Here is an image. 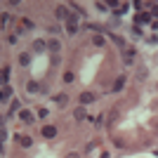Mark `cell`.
<instances>
[{"mask_svg":"<svg viewBox=\"0 0 158 158\" xmlns=\"http://www.w3.org/2000/svg\"><path fill=\"white\" fill-rule=\"evenodd\" d=\"M66 31L69 33L78 31V17H76V14H69V19H66Z\"/></svg>","mask_w":158,"mask_h":158,"instance_id":"6da1fadb","label":"cell"},{"mask_svg":"<svg viewBox=\"0 0 158 158\" xmlns=\"http://www.w3.org/2000/svg\"><path fill=\"white\" fill-rule=\"evenodd\" d=\"M54 135H57V127H54V125H45V127H43V137H45V139H52Z\"/></svg>","mask_w":158,"mask_h":158,"instance_id":"7a4b0ae2","label":"cell"},{"mask_svg":"<svg viewBox=\"0 0 158 158\" xmlns=\"http://www.w3.org/2000/svg\"><path fill=\"white\" fill-rule=\"evenodd\" d=\"M132 59H135V50H132V47H125V54H123V61H125V64H132Z\"/></svg>","mask_w":158,"mask_h":158,"instance_id":"3957f363","label":"cell"},{"mask_svg":"<svg viewBox=\"0 0 158 158\" xmlns=\"http://www.w3.org/2000/svg\"><path fill=\"white\" fill-rule=\"evenodd\" d=\"M19 118L24 120V123H28V125H31V123H33V113L24 109V111H19Z\"/></svg>","mask_w":158,"mask_h":158,"instance_id":"277c9868","label":"cell"},{"mask_svg":"<svg viewBox=\"0 0 158 158\" xmlns=\"http://www.w3.org/2000/svg\"><path fill=\"white\" fill-rule=\"evenodd\" d=\"M47 50L57 54V52H59V50H61V43H59V40H50V43H47Z\"/></svg>","mask_w":158,"mask_h":158,"instance_id":"5b68a950","label":"cell"},{"mask_svg":"<svg viewBox=\"0 0 158 158\" xmlns=\"http://www.w3.org/2000/svg\"><path fill=\"white\" fill-rule=\"evenodd\" d=\"M69 14H71V12H69V10H66L64 5H59V7H57V19H69Z\"/></svg>","mask_w":158,"mask_h":158,"instance_id":"8992f818","label":"cell"},{"mask_svg":"<svg viewBox=\"0 0 158 158\" xmlns=\"http://www.w3.org/2000/svg\"><path fill=\"white\" fill-rule=\"evenodd\" d=\"M85 116H87V113H85V106H78L76 113H73V118H76V120H85Z\"/></svg>","mask_w":158,"mask_h":158,"instance_id":"52a82bcc","label":"cell"},{"mask_svg":"<svg viewBox=\"0 0 158 158\" xmlns=\"http://www.w3.org/2000/svg\"><path fill=\"white\" fill-rule=\"evenodd\" d=\"M90 102H94L92 92H83V94H80V104H90Z\"/></svg>","mask_w":158,"mask_h":158,"instance_id":"ba28073f","label":"cell"},{"mask_svg":"<svg viewBox=\"0 0 158 158\" xmlns=\"http://www.w3.org/2000/svg\"><path fill=\"white\" fill-rule=\"evenodd\" d=\"M146 21H151V14L149 12H139L137 14V24H146Z\"/></svg>","mask_w":158,"mask_h":158,"instance_id":"9c48e42d","label":"cell"},{"mask_svg":"<svg viewBox=\"0 0 158 158\" xmlns=\"http://www.w3.org/2000/svg\"><path fill=\"white\" fill-rule=\"evenodd\" d=\"M19 64H21V66H28V64H31V57H28L26 52H21V54H19Z\"/></svg>","mask_w":158,"mask_h":158,"instance_id":"30bf717a","label":"cell"},{"mask_svg":"<svg viewBox=\"0 0 158 158\" xmlns=\"http://www.w3.org/2000/svg\"><path fill=\"white\" fill-rule=\"evenodd\" d=\"M10 94H12V87H10V85H2V102H7Z\"/></svg>","mask_w":158,"mask_h":158,"instance_id":"8fae6325","label":"cell"},{"mask_svg":"<svg viewBox=\"0 0 158 158\" xmlns=\"http://www.w3.org/2000/svg\"><path fill=\"white\" fill-rule=\"evenodd\" d=\"M45 43H43V40H35V43H33V50H35V52H43V50H45Z\"/></svg>","mask_w":158,"mask_h":158,"instance_id":"7c38bea8","label":"cell"},{"mask_svg":"<svg viewBox=\"0 0 158 158\" xmlns=\"http://www.w3.org/2000/svg\"><path fill=\"white\" fill-rule=\"evenodd\" d=\"M123 85H125V78L120 76V78L116 80V85H113V92H118V90H120V87H123Z\"/></svg>","mask_w":158,"mask_h":158,"instance_id":"4fadbf2b","label":"cell"},{"mask_svg":"<svg viewBox=\"0 0 158 158\" xmlns=\"http://www.w3.org/2000/svg\"><path fill=\"white\" fill-rule=\"evenodd\" d=\"M7 80H10V66H2V83L7 85Z\"/></svg>","mask_w":158,"mask_h":158,"instance_id":"5bb4252c","label":"cell"},{"mask_svg":"<svg viewBox=\"0 0 158 158\" xmlns=\"http://www.w3.org/2000/svg\"><path fill=\"white\" fill-rule=\"evenodd\" d=\"M54 102H57V104H66V102H69V97H66V94H57V97H54Z\"/></svg>","mask_w":158,"mask_h":158,"instance_id":"9a60e30c","label":"cell"},{"mask_svg":"<svg viewBox=\"0 0 158 158\" xmlns=\"http://www.w3.org/2000/svg\"><path fill=\"white\" fill-rule=\"evenodd\" d=\"M92 43H94L97 47H104V38H102V35H94V38H92Z\"/></svg>","mask_w":158,"mask_h":158,"instance_id":"2e32d148","label":"cell"},{"mask_svg":"<svg viewBox=\"0 0 158 158\" xmlns=\"http://www.w3.org/2000/svg\"><path fill=\"white\" fill-rule=\"evenodd\" d=\"M19 142H21V146H26V149H28V146L33 144V139H31V137H21Z\"/></svg>","mask_w":158,"mask_h":158,"instance_id":"e0dca14e","label":"cell"},{"mask_svg":"<svg viewBox=\"0 0 158 158\" xmlns=\"http://www.w3.org/2000/svg\"><path fill=\"white\" fill-rule=\"evenodd\" d=\"M26 90H28V92H38L40 87H38V83H28V85H26Z\"/></svg>","mask_w":158,"mask_h":158,"instance_id":"ac0fdd59","label":"cell"},{"mask_svg":"<svg viewBox=\"0 0 158 158\" xmlns=\"http://www.w3.org/2000/svg\"><path fill=\"white\" fill-rule=\"evenodd\" d=\"M71 80H73V73L66 71V73H64V83H71Z\"/></svg>","mask_w":158,"mask_h":158,"instance_id":"d6986e66","label":"cell"},{"mask_svg":"<svg viewBox=\"0 0 158 158\" xmlns=\"http://www.w3.org/2000/svg\"><path fill=\"white\" fill-rule=\"evenodd\" d=\"M19 109V102H12V106H10V116H12V111H17Z\"/></svg>","mask_w":158,"mask_h":158,"instance_id":"ffe728a7","label":"cell"},{"mask_svg":"<svg viewBox=\"0 0 158 158\" xmlns=\"http://www.w3.org/2000/svg\"><path fill=\"white\" fill-rule=\"evenodd\" d=\"M66 158H80V156H78V153H69Z\"/></svg>","mask_w":158,"mask_h":158,"instance_id":"44dd1931","label":"cell"}]
</instances>
